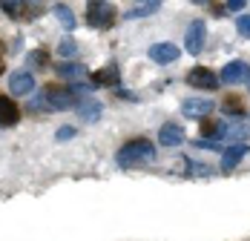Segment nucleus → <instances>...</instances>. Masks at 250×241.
<instances>
[{
	"label": "nucleus",
	"instance_id": "nucleus-1",
	"mask_svg": "<svg viewBox=\"0 0 250 241\" xmlns=\"http://www.w3.org/2000/svg\"><path fill=\"white\" fill-rule=\"evenodd\" d=\"M155 158V144L147 138H135L118 149V164L121 167H141V164H150Z\"/></svg>",
	"mask_w": 250,
	"mask_h": 241
},
{
	"label": "nucleus",
	"instance_id": "nucleus-2",
	"mask_svg": "<svg viewBox=\"0 0 250 241\" xmlns=\"http://www.w3.org/2000/svg\"><path fill=\"white\" fill-rule=\"evenodd\" d=\"M115 20V6L106 3V0H92L86 6V23L95 26V29H109Z\"/></svg>",
	"mask_w": 250,
	"mask_h": 241
},
{
	"label": "nucleus",
	"instance_id": "nucleus-3",
	"mask_svg": "<svg viewBox=\"0 0 250 241\" xmlns=\"http://www.w3.org/2000/svg\"><path fill=\"white\" fill-rule=\"evenodd\" d=\"M43 98H46V103L52 109H72V106H78V95L72 89H63V86H46Z\"/></svg>",
	"mask_w": 250,
	"mask_h": 241
},
{
	"label": "nucleus",
	"instance_id": "nucleus-4",
	"mask_svg": "<svg viewBox=\"0 0 250 241\" xmlns=\"http://www.w3.org/2000/svg\"><path fill=\"white\" fill-rule=\"evenodd\" d=\"M250 138V129L239 120H227V123H219L216 126V141H227V144H239Z\"/></svg>",
	"mask_w": 250,
	"mask_h": 241
},
{
	"label": "nucleus",
	"instance_id": "nucleus-5",
	"mask_svg": "<svg viewBox=\"0 0 250 241\" xmlns=\"http://www.w3.org/2000/svg\"><path fill=\"white\" fill-rule=\"evenodd\" d=\"M204 35H207V29H204V20H193V23L187 26V35H184V46L190 55H199L201 49H204Z\"/></svg>",
	"mask_w": 250,
	"mask_h": 241
},
{
	"label": "nucleus",
	"instance_id": "nucleus-6",
	"mask_svg": "<svg viewBox=\"0 0 250 241\" xmlns=\"http://www.w3.org/2000/svg\"><path fill=\"white\" fill-rule=\"evenodd\" d=\"M213 109H216V103L207 100V98H187V100L181 103V112H184L187 118H207Z\"/></svg>",
	"mask_w": 250,
	"mask_h": 241
},
{
	"label": "nucleus",
	"instance_id": "nucleus-7",
	"mask_svg": "<svg viewBox=\"0 0 250 241\" xmlns=\"http://www.w3.org/2000/svg\"><path fill=\"white\" fill-rule=\"evenodd\" d=\"M248 78H250V66L245 60H230L225 69H222V78H219V80L233 86V83H242V80H248Z\"/></svg>",
	"mask_w": 250,
	"mask_h": 241
},
{
	"label": "nucleus",
	"instance_id": "nucleus-8",
	"mask_svg": "<svg viewBox=\"0 0 250 241\" xmlns=\"http://www.w3.org/2000/svg\"><path fill=\"white\" fill-rule=\"evenodd\" d=\"M187 83H190V86H196V89H216L222 80L210 72V69L196 66V69H190V75H187Z\"/></svg>",
	"mask_w": 250,
	"mask_h": 241
},
{
	"label": "nucleus",
	"instance_id": "nucleus-9",
	"mask_svg": "<svg viewBox=\"0 0 250 241\" xmlns=\"http://www.w3.org/2000/svg\"><path fill=\"white\" fill-rule=\"evenodd\" d=\"M9 92L18 95V98L32 95V92H35V78H32L29 72H15L12 78H9Z\"/></svg>",
	"mask_w": 250,
	"mask_h": 241
},
{
	"label": "nucleus",
	"instance_id": "nucleus-10",
	"mask_svg": "<svg viewBox=\"0 0 250 241\" xmlns=\"http://www.w3.org/2000/svg\"><path fill=\"white\" fill-rule=\"evenodd\" d=\"M248 152H250V146L245 144V141H239V144H230V146L225 149V155H222V169H225V172L236 169V167H239V161H242Z\"/></svg>",
	"mask_w": 250,
	"mask_h": 241
},
{
	"label": "nucleus",
	"instance_id": "nucleus-11",
	"mask_svg": "<svg viewBox=\"0 0 250 241\" xmlns=\"http://www.w3.org/2000/svg\"><path fill=\"white\" fill-rule=\"evenodd\" d=\"M181 55V49L175 46V43H155V46H150V60H155V63H173L175 58Z\"/></svg>",
	"mask_w": 250,
	"mask_h": 241
},
{
	"label": "nucleus",
	"instance_id": "nucleus-12",
	"mask_svg": "<svg viewBox=\"0 0 250 241\" xmlns=\"http://www.w3.org/2000/svg\"><path fill=\"white\" fill-rule=\"evenodd\" d=\"M21 118V109H18V103L12 100V98H3L0 95V129H6V126H15Z\"/></svg>",
	"mask_w": 250,
	"mask_h": 241
},
{
	"label": "nucleus",
	"instance_id": "nucleus-13",
	"mask_svg": "<svg viewBox=\"0 0 250 241\" xmlns=\"http://www.w3.org/2000/svg\"><path fill=\"white\" fill-rule=\"evenodd\" d=\"M181 141H184V129L178 123H164L158 129V144L161 146H181Z\"/></svg>",
	"mask_w": 250,
	"mask_h": 241
},
{
	"label": "nucleus",
	"instance_id": "nucleus-14",
	"mask_svg": "<svg viewBox=\"0 0 250 241\" xmlns=\"http://www.w3.org/2000/svg\"><path fill=\"white\" fill-rule=\"evenodd\" d=\"M78 118L81 120H89V123H95L101 118V103L95 98H83V100H78Z\"/></svg>",
	"mask_w": 250,
	"mask_h": 241
},
{
	"label": "nucleus",
	"instance_id": "nucleus-15",
	"mask_svg": "<svg viewBox=\"0 0 250 241\" xmlns=\"http://www.w3.org/2000/svg\"><path fill=\"white\" fill-rule=\"evenodd\" d=\"M58 75L63 78V80H83L86 78V66H81V63H72V60H66V63H61L58 66Z\"/></svg>",
	"mask_w": 250,
	"mask_h": 241
},
{
	"label": "nucleus",
	"instance_id": "nucleus-16",
	"mask_svg": "<svg viewBox=\"0 0 250 241\" xmlns=\"http://www.w3.org/2000/svg\"><path fill=\"white\" fill-rule=\"evenodd\" d=\"M92 83L95 86H112V83H118V66H104V69H98V72L92 75Z\"/></svg>",
	"mask_w": 250,
	"mask_h": 241
},
{
	"label": "nucleus",
	"instance_id": "nucleus-17",
	"mask_svg": "<svg viewBox=\"0 0 250 241\" xmlns=\"http://www.w3.org/2000/svg\"><path fill=\"white\" fill-rule=\"evenodd\" d=\"M55 18H58V23L63 26V29H75V15H72V9L69 6H55Z\"/></svg>",
	"mask_w": 250,
	"mask_h": 241
},
{
	"label": "nucleus",
	"instance_id": "nucleus-18",
	"mask_svg": "<svg viewBox=\"0 0 250 241\" xmlns=\"http://www.w3.org/2000/svg\"><path fill=\"white\" fill-rule=\"evenodd\" d=\"M58 55H61V58H66V60H69V58H75V55H78V43H75V40H69V38H63V40H61V46H58Z\"/></svg>",
	"mask_w": 250,
	"mask_h": 241
},
{
	"label": "nucleus",
	"instance_id": "nucleus-19",
	"mask_svg": "<svg viewBox=\"0 0 250 241\" xmlns=\"http://www.w3.org/2000/svg\"><path fill=\"white\" fill-rule=\"evenodd\" d=\"M225 115H233V118H242L245 109H242V100L239 98H227L225 100Z\"/></svg>",
	"mask_w": 250,
	"mask_h": 241
},
{
	"label": "nucleus",
	"instance_id": "nucleus-20",
	"mask_svg": "<svg viewBox=\"0 0 250 241\" xmlns=\"http://www.w3.org/2000/svg\"><path fill=\"white\" fill-rule=\"evenodd\" d=\"M0 6H3V12H6V15L18 18V15H21V9L26 6V0H0Z\"/></svg>",
	"mask_w": 250,
	"mask_h": 241
},
{
	"label": "nucleus",
	"instance_id": "nucleus-21",
	"mask_svg": "<svg viewBox=\"0 0 250 241\" xmlns=\"http://www.w3.org/2000/svg\"><path fill=\"white\" fill-rule=\"evenodd\" d=\"M236 29H239L242 38H250V15H242V18L236 20Z\"/></svg>",
	"mask_w": 250,
	"mask_h": 241
},
{
	"label": "nucleus",
	"instance_id": "nucleus-22",
	"mask_svg": "<svg viewBox=\"0 0 250 241\" xmlns=\"http://www.w3.org/2000/svg\"><path fill=\"white\" fill-rule=\"evenodd\" d=\"M29 63H32V66H46V52H41V49L32 52V55H29Z\"/></svg>",
	"mask_w": 250,
	"mask_h": 241
},
{
	"label": "nucleus",
	"instance_id": "nucleus-23",
	"mask_svg": "<svg viewBox=\"0 0 250 241\" xmlns=\"http://www.w3.org/2000/svg\"><path fill=\"white\" fill-rule=\"evenodd\" d=\"M69 138H75V126H61L58 129V141H69Z\"/></svg>",
	"mask_w": 250,
	"mask_h": 241
},
{
	"label": "nucleus",
	"instance_id": "nucleus-24",
	"mask_svg": "<svg viewBox=\"0 0 250 241\" xmlns=\"http://www.w3.org/2000/svg\"><path fill=\"white\" fill-rule=\"evenodd\" d=\"M245 3H248V0H227V9H230V12H242Z\"/></svg>",
	"mask_w": 250,
	"mask_h": 241
},
{
	"label": "nucleus",
	"instance_id": "nucleus-25",
	"mask_svg": "<svg viewBox=\"0 0 250 241\" xmlns=\"http://www.w3.org/2000/svg\"><path fill=\"white\" fill-rule=\"evenodd\" d=\"M132 3H135V6H152V9H158L164 0H132Z\"/></svg>",
	"mask_w": 250,
	"mask_h": 241
},
{
	"label": "nucleus",
	"instance_id": "nucleus-26",
	"mask_svg": "<svg viewBox=\"0 0 250 241\" xmlns=\"http://www.w3.org/2000/svg\"><path fill=\"white\" fill-rule=\"evenodd\" d=\"M190 3H210V0H190Z\"/></svg>",
	"mask_w": 250,
	"mask_h": 241
},
{
	"label": "nucleus",
	"instance_id": "nucleus-27",
	"mask_svg": "<svg viewBox=\"0 0 250 241\" xmlns=\"http://www.w3.org/2000/svg\"><path fill=\"white\" fill-rule=\"evenodd\" d=\"M0 72H3V60H0Z\"/></svg>",
	"mask_w": 250,
	"mask_h": 241
},
{
	"label": "nucleus",
	"instance_id": "nucleus-28",
	"mask_svg": "<svg viewBox=\"0 0 250 241\" xmlns=\"http://www.w3.org/2000/svg\"><path fill=\"white\" fill-rule=\"evenodd\" d=\"M248 86H250V78H248Z\"/></svg>",
	"mask_w": 250,
	"mask_h": 241
}]
</instances>
